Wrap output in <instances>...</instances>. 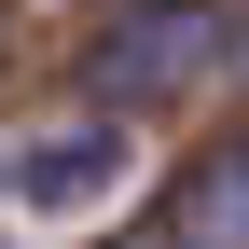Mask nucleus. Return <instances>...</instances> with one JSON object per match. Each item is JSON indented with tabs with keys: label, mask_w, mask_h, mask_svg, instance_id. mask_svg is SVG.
<instances>
[{
	"label": "nucleus",
	"mask_w": 249,
	"mask_h": 249,
	"mask_svg": "<svg viewBox=\"0 0 249 249\" xmlns=\"http://www.w3.org/2000/svg\"><path fill=\"white\" fill-rule=\"evenodd\" d=\"M124 249H166V222H152V235H124Z\"/></svg>",
	"instance_id": "5"
},
{
	"label": "nucleus",
	"mask_w": 249,
	"mask_h": 249,
	"mask_svg": "<svg viewBox=\"0 0 249 249\" xmlns=\"http://www.w3.org/2000/svg\"><path fill=\"white\" fill-rule=\"evenodd\" d=\"M194 70H235V14H111L97 55H83L97 97H166Z\"/></svg>",
	"instance_id": "1"
},
{
	"label": "nucleus",
	"mask_w": 249,
	"mask_h": 249,
	"mask_svg": "<svg viewBox=\"0 0 249 249\" xmlns=\"http://www.w3.org/2000/svg\"><path fill=\"white\" fill-rule=\"evenodd\" d=\"M235 70H249V42H235Z\"/></svg>",
	"instance_id": "6"
},
{
	"label": "nucleus",
	"mask_w": 249,
	"mask_h": 249,
	"mask_svg": "<svg viewBox=\"0 0 249 249\" xmlns=\"http://www.w3.org/2000/svg\"><path fill=\"white\" fill-rule=\"evenodd\" d=\"M111 180H124V139H55V152H28V166H14V194L83 208V194H111Z\"/></svg>",
	"instance_id": "3"
},
{
	"label": "nucleus",
	"mask_w": 249,
	"mask_h": 249,
	"mask_svg": "<svg viewBox=\"0 0 249 249\" xmlns=\"http://www.w3.org/2000/svg\"><path fill=\"white\" fill-rule=\"evenodd\" d=\"M166 249H249V139H222L208 166H180V208H166Z\"/></svg>",
	"instance_id": "2"
},
{
	"label": "nucleus",
	"mask_w": 249,
	"mask_h": 249,
	"mask_svg": "<svg viewBox=\"0 0 249 249\" xmlns=\"http://www.w3.org/2000/svg\"><path fill=\"white\" fill-rule=\"evenodd\" d=\"M111 14H235V0H111Z\"/></svg>",
	"instance_id": "4"
}]
</instances>
